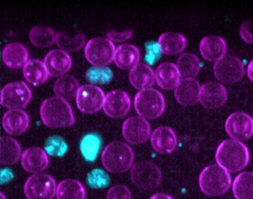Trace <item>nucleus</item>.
I'll use <instances>...</instances> for the list:
<instances>
[{
	"mask_svg": "<svg viewBox=\"0 0 253 199\" xmlns=\"http://www.w3.org/2000/svg\"><path fill=\"white\" fill-rule=\"evenodd\" d=\"M215 160L219 166L227 172H239L248 165L250 152L241 141L225 140L217 147Z\"/></svg>",
	"mask_w": 253,
	"mask_h": 199,
	"instance_id": "nucleus-2",
	"label": "nucleus"
},
{
	"mask_svg": "<svg viewBox=\"0 0 253 199\" xmlns=\"http://www.w3.org/2000/svg\"><path fill=\"white\" fill-rule=\"evenodd\" d=\"M2 59L8 68H21L29 61V51L22 43H8L2 50Z\"/></svg>",
	"mask_w": 253,
	"mask_h": 199,
	"instance_id": "nucleus-23",
	"label": "nucleus"
},
{
	"mask_svg": "<svg viewBox=\"0 0 253 199\" xmlns=\"http://www.w3.org/2000/svg\"><path fill=\"white\" fill-rule=\"evenodd\" d=\"M88 181L91 187L103 188L109 185L110 178L104 171L96 169L88 174Z\"/></svg>",
	"mask_w": 253,
	"mask_h": 199,
	"instance_id": "nucleus-38",
	"label": "nucleus"
},
{
	"mask_svg": "<svg viewBox=\"0 0 253 199\" xmlns=\"http://www.w3.org/2000/svg\"><path fill=\"white\" fill-rule=\"evenodd\" d=\"M55 180L46 173L34 174L25 183L24 193L28 199H53L57 193Z\"/></svg>",
	"mask_w": 253,
	"mask_h": 199,
	"instance_id": "nucleus-8",
	"label": "nucleus"
},
{
	"mask_svg": "<svg viewBox=\"0 0 253 199\" xmlns=\"http://www.w3.org/2000/svg\"><path fill=\"white\" fill-rule=\"evenodd\" d=\"M240 36L246 43L253 44V33L250 31V24L249 21L243 22L240 28Z\"/></svg>",
	"mask_w": 253,
	"mask_h": 199,
	"instance_id": "nucleus-42",
	"label": "nucleus"
},
{
	"mask_svg": "<svg viewBox=\"0 0 253 199\" xmlns=\"http://www.w3.org/2000/svg\"><path fill=\"white\" fill-rule=\"evenodd\" d=\"M57 199H85L86 192L85 187L78 180H63L57 185Z\"/></svg>",
	"mask_w": 253,
	"mask_h": 199,
	"instance_id": "nucleus-30",
	"label": "nucleus"
},
{
	"mask_svg": "<svg viewBox=\"0 0 253 199\" xmlns=\"http://www.w3.org/2000/svg\"><path fill=\"white\" fill-rule=\"evenodd\" d=\"M232 184L229 172L218 164H212L203 169L199 176L201 191L209 196H220L229 190Z\"/></svg>",
	"mask_w": 253,
	"mask_h": 199,
	"instance_id": "nucleus-4",
	"label": "nucleus"
},
{
	"mask_svg": "<svg viewBox=\"0 0 253 199\" xmlns=\"http://www.w3.org/2000/svg\"><path fill=\"white\" fill-rule=\"evenodd\" d=\"M132 34V30H126V31H117L112 30V31H109L106 34V36L111 41L124 42L131 38Z\"/></svg>",
	"mask_w": 253,
	"mask_h": 199,
	"instance_id": "nucleus-41",
	"label": "nucleus"
},
{
	"mask_svg": "<svg viewBox=\"0 0 253 199\" xmlns=\"http://www.w3.org/2000/svg\"><path fill=\"white\" fill-rule=\"evenodd\" d=\"M23 76L29 83L38 86L45 83L49 74L44 62L38 59H32L23 67Z\"/></svg>",
	"mask_w": 253,
	"mask_h": 199,
	"instance_id": "nucleus-28",
	"label": "nucleus"
},
{
	"mask_svg": "<svg viewBox=\"0 0 253 199\" xmlns=\"http://www.w3.org/2000/svg\"><path fill=\"white\" fill-rule=\"evenodd\" d=\"M177 143L175 133L168 126L157 128L151 135L152 147L160 154L173 152L177 147Z\"/></svg>",
	"mask_w": 253,
	"mask_h": 199,
	"instance_id": "nucleus-19",
	"label": "nucleus"
},
{
	"mask_svg": "<svg viewBox=\"0 0 253 199\" xmlns=\"http://www.w3.org/2000/svg\"><path fill=\"white\" fill-rule=\"evenodd\" d=\"M101 160L105 169L109 172L124 173L134 165V151L126 143L115 141L105 147Z\"/></svg>",
	"mask_w": 253,
	"mask_h": 199,
	"instance_id": "nucleus-3",
	"label": "nucleus"
},
{
	"mask_svg": "<svg viewBox=\"0 0 253 199\" xmlns=\"http://www.w3.org/2000/svg\"><path fill=\"white\" fill-rule=\"evenodd\" d=\"M45 149L46 152L51 156L62 157L68 149L67 144L62 137L53 135L45 141Z\"/></svg>",
	"mask_w": 253,
	"mask_h": 199,
	"instance_id": "nucleus-37",
	"label": "nucleus"
},
{
	"mask_svg": "<svg viewBox=\"0 0 253 199\" xmlns=\"http://www.w3.org/2000/svg\"><path fill=\"white\" fill-rule=\"evenodd\" d=\"M104 92L95 85L81 86L76 96L78 108L85 114H94L103 107Z\"/></svg>",
	"mask_w": 253,
	"mask_h": 199,
	"instance_id": "nucleus-10",
	"label": "nucleus"
},
{
	"mask_svg": "<svg viewBox=\"0 0 253 199\" xmlns=\"http://www.w3.org/2000/svg\"><path fill=\"white\" fill-rule=\"evenodd\" d=\"M158 43L161 52L169 56L181 53L187 44L186 37L183 34L171 31L161 34Z\"/></svg>",
	"mask_w": 253,
	"mask_h": 199,
	"instance_id": "nucleus-25",
	"label": "nucleus"
},
{
	"mask_svg": "<svg viewBox=\"0 0 253 199\" xmlns=\"http://www.w3.org/2000/svg\"><path fill=\"white\" fill-rule=\"evenodd\" d=\"M201 56L210 62H217L226 56L227 46L221 37L207 36L201 40L199 46Z\"/></svg>",
	"mask_w": 253,
	"mask_h": 199,
	"instance_id": "nucleus-21",
	"label": "nucleus"
},
{
	"mask_svg": "<svg viewBox=\"0 0 253 199\" xmlns=\"http://www.w3.org/2000/svg\"><path fill=\"white\" fill-rule=\"evenodd\" d=\"M133 184L140 190L150 191L161 185L162 173L152 162L143 160L133 165L130 172Z\"/></svg>",
	"mask_w": 253,
	"mask_h": 199,
	"instance_id": "nucleus-6",
	"label": "nucleus"
},
{
	"mask_svg": "<svg viewBox=\"0 0 253 199\" xmlns=\"http://www.w3.org/2000/svg\"><path fill=\"white\" fill-rule=\"evenodd\" d=\"M115 50V45L109 39L95 37L86 43L85 57L94 66L104 67L114 60Z\"/></svg>",
	"mask_w": 253,
	"mask_h": 199,
	"instance_id": "nucleus-7",
	"label": "nucleus"
},
{
	"mask_svg": "<svg viewBox=\"0 0 253 199\" xmlns=\"http://www.w3.org/2000/svg\"><path fill=\"white\" fill-rule=\"evenodd\" d=\"M79 82L76 77L70 74H65L59 77L54 85V92L56 96L66 101L76 98L79 90Z\"/></svg>",
	"mask_w": 253,
	"mask_h": 199,
	"instance_id": "nucleus-29",
	"label": "nucleus"
},
{
	"mask_svg": "<svg viewBox=\"0 0 253 199\" xmlns=\"http://www.w3.org/2000/svg\"><path fill=\"white\" fill-rule=\"evenodd\" d=\"M225 129L232 139L239 141L250 139L253 135V119L246 113H232L226 119Z\"/></svg>",
	"mask_w": 253,
	"mask_h": 199,
	"instance_id": "nucleus-12",
	"label": "nucleus"
},
{
	"mask_svg": "<svg viewBox=\"0 0 253 199\" xmlns=\"http://www.w3.org/2000/svg\"><path fill=\"white\" fill-rule=\"evenodd\" d=\"M131 108V100L126 92L113 90L105 96L103 110L112 118H121L126 115Z\"/></svg>",
	"mask_w": 253,
	"mask_h": 199,
	"instance_id": "nucleus-14",
	"label": "nucleus"
},
{
	"mask_svg": "<svg viewBox=\"0 0 253 199\" xmlns=\"http://www.w3.org/2000/svg\"><path fill=\"white\" fill-rule=\"evenodd\" d=\"M134 108L140 117L155 120L165 111V99L162 94L155 89L139 91L134 98Z\"/></svg>",
	"mask_w": 253,
	"mask_h": 199,
	"instance_id": "nucleus-5",
	"label": "nucleus"
},
{
	"mask_svg": "<svg viewBox=\"0 0 253 199\" xmlns=\"http://www.w3.org/2000/svg\"><path fill=\"white\" fill-rule=\"evenodd\" d=\"M40 114L44 124L52 129L70 127L75 122L70 104L58 97L45 100L41 105Z\"/></svg>",
	"mask_w": 253,
	"mask_h": 199,
	"instance_id": "nucleus-1",
	"label": "nucleus"
},
{
	"mask_svg": "<svg viewBox=\"0 0 253 199\" xmlns=\"http://www.w3.org/2000/svg\"><path fill=\"white\" fill-rule=\"evenodd\" d=\"M1 199H6V198L5 197V196H4L2 193H1Z\"/></svg>",
	"mask_w": 253,
	"mask_h": 199,
	"instance_id": "nucleus-45",
	"label": "nucleus"
},
{
	"mask_svg": "<svg viewBox=\"0 0 253 199\" xmlns=\"http://www.w3.org/2000/svg\"><path fill=\"white\" fill-rule=\"evenodd\" d=\"M140 59L139 49L134 45L123 44L118 46L115 50V64L121 69H132L138 65Z\"/></svg>",
	"mask_w": 253,
	"mask_h": 199,
	"instance_id": "nucleus-24",
	"label": "nucleus"
},
{
	"mask_svg": "<svg viewBox=\"0 0 253 199\" xmlns=\"http://www.w3.org/2000/svg\"><path fill=\"white\" fill-rule=\"evenodd\" d=\"M44 64L51 77H62L72 68L70 55L61 49H54L47 53Z\"/></svg>",
	"mask_w": 253,
	"mask_h": 199,
	"instance_id": "nucleus-17",
	"label": "nucleus"
},
{
	"mask_svg": "<svg viewBox=\"0 0 253 199\" xmlns=\"http://www.w3.org/2000/svg\"><path fill=\"white\" fill-rule=\"evenodd\" d=\"M176 65L181 79L195 78L201 70V62L194 53H183L177 59Z\"/></svg>",
	"mask_w": 253,
	"mask_h": 199,
	"instance_id": "nucleus-32",
	"label": "nucleus"
},
{
	"mask_svg": "<svg viewBox=\"0 0 253 199\" xmlns=\"http://www.w3.org/2000/svg\"><path fill=\"white\" fill-rule=\"evenodd\" d=\"M106 199H132V196L128 187L115 185L109 189L106 194Z\"/></svg>",
	"mask_w": 253,
	"mask_h": 199,
	"instance_id": "nucleus-40",
	"label": "nucleus"
},
{
	"mask_svg": "<svg viewBox=\"0 0 253 199\" xmlns=\"http://www.w3.org/2000/svg\"><path fill=\"white\" fill-rule=\"evenodd\" d=\"M122 132L126 141L133 145H139L146 142L150 137V125L146 119L134 116L124 121Z\"/></svg>",
	"mask_w": 253,
	"mask_h": 199,
	"instance_id": "nucleus-13",
	"label": "nucleus"
},
{
	"mask_svg": "<svg viewBox=\"0 0 253 199\" xmlns=\"http://www.w3.org/2000/svg\"><path fill=\"white\" fill-rule=\"evenodd\" d=\"M214 74L221 83L233 84L244 77V65L236 56L226 55L214 63Z\"/></svg>",
	"mask_w": 253,
	"mask_h": 199,
	"instance_id": "nucleus-11",
	"label": "nucleus"
},
{
	"mask_svg": "<svg viewBox=\"0 0 253 199\" xmlns=\"http://www.w3.org/2000/svg\"><path fill=\"white\" fill-rule=\"evenodd\" d=\"M85 43V37L82 32L75 33L71 36L63 31L56 34V43L61 50L66 52H74L81 50Z\"/></svg>",
	"mask_w": 253,
	"mask_h": 199,
	"instance_id": "nucleus-33",
	"label": "nucleus"
},
{
	"mask_svg": "<svg viewBox=\"0 0 253 199\" xmlns=\"http://www.w3.org/2000/svg\"><path fill=\"white\" fill-rule=\"evenodd\" d=\"M227 100L226 88L217 82H209L203 85L199 95V102L210 109L220 108Z\"/></svg>",
	"mask_w": 253,
	"mask_h": 199,
	"instance_id": "nucleus-15",
	"label": "nucleus"
},
{
	"mask_svg": "<svg viewBox=\"0 0 253 199\" xmlns=\"http://www.w3.org/2000/svg\"><path fill=\"white\" fill-rule=\"evenodd\" d=\"M29 39L36 47L46 48L56 42V34L51 27L37 25L31 30Z\"/></svg>",
	"mask_w": 253,
	"mask_h": 199,
	"instance_id": "nucleus-34",
	"label": "nucleus"
},
{
	"mask_svg": "<svg viewBox=\"0 0 253 199\" xmlns=\"http://www.w3.org/2000/svg\"><path fill=\"white\" fill-rule=\"evenodd\" d=\"M101 147V139L97 134L90 133L83 138L81 150L83 156L88 161L95 160Z\"/></svg>",
	"mask_w": 253,
	"mask_h": 199,
	"instance_id": "nucleus-35",
	"label": "nucleus"
},
{
	"mask_svg": "<svg viewBox=\"0 0 253 199\" xmlns=\"http://www.w3.org/2000/svg\"><path fill=\"white\" fill-rule=\"evenodd\" d=\"M21 154V147L14 138L2 136L0 138V162L2 164L11 165L18 162Z\"/></svg>",
	"mask_w": 253,
	"mask_h": 199,
	"instance_id": "nucleus-27",
	"label": "nucleus"
},
{
	"mask_svg": "<svg viewBox=\"0 0 253 199\" xmlns=\"http://www.w3.org/2000/svg\"><path fill=\"white\" fill-rule=\"evenodd\" d=\"M155 81L164 90H172L177 87L181 80L178 68L172 62H164L157 68Z\"/></svg>",
	"mask_w": 253,
	"mask_h": 199,
	"instance_id": "nucleus-22",
	"label": "nucleus"
},
{
	"mask_svg": "<svg viewBox=\"0 0 253 199\" xmlns=\"http://www.w3.org/2000/svg\"><path fill=\"white\" fill-rule=\"evenodd\" d=\"M201 85L195 78L181 79L174 89V98L180 105L191 106L199 101Z\"/></svg>",
	"mask_w": 253,
	"mask_h": 199,
	"instance_id": "nucleus-18",
	"label": "nucleus"
},
{
	"mask_svg": "<svg viewBox=\"0 0 253 199\" xmlns=\"http://www.w3.org/2000/svg\"><path fill=\"white\" fill-rule=\"evenodd\" d=\"M2 126L10 135H21L29 129L30 118L24 110L9 109L2 117Z\"/></svg>",
	"mask_w": 253,
	"mask_h": 199,
	"instance_id": "nucleus-20",
	"label": "nucleus"
},
{
	"mask_svg": "<svg viewBox=\"0 0 253 199\" xmlns=\"http://www.w3.org/2000/svg\"><path fill=\"white\" fill-rule=\"evenodd\" d=\"M129 80L133 86L138 90L151 89L155 82L153 70L146 64L139 63L130 70Z\"/></svg>",
	"mask_w": 253,
	"mask_h": 199,
	"instance_id": "nucleus-26",
	"label": "nucleus"
},
{
	"mask_svg": "<svg viewBox=\"0 0 253 199\" xmlns=\"http://www.w3.org/2000/svg\"><path fill=\"white\" fill-rule=\"evenodd\" d=\"M85 78L91 84H108L113 79V72L106 66H93L87 70Z\"/></svg>",
	"mask_w": 253,
	"mask_h": 199,
	"instance_id": "nucleus-36",
	"label": "nucleus"
},
{
	"mask_svg": "<svg viewBox=\"0 0 253 199\" xmlns=\"http://www.w3.org/2000/svg\"><path fill=\"white\" fill-rule=\"evenodd\" d=\"M22 166L26 172L32 174L41 173L48 168L49 158L45 150L41 147L26 149L21 157Z\"/></svg>",
	"mask_w": 253,
	"mask_h": 199,
	"instance_id": "nucleus-16",
	"label": "nucleus"
},
{
	"mask_svg": "<svg viewBox=\"0 0 253 199\" xmlns=\"http://www.w3.org/2000/svg\"><path fill=\"white\" fill-rule=\"evenodd\" d=\"M247 75H248L250 81L253 83V59L250 61L248 67H247Z\"/></svg>",
	"mask_w": 253,
	"mask_h": 199,
	"instance_id": "nucleus-43",
	"label": "nucleus"
},
{
	"mask_svg": "<svg viewBox=\"0 0 253 199\" xmlns=\"http://www.w3.org/2000/svg\"><path fill=\"white\" fill-rule=\"evenodd\" d=\"M150 199H173L171 196L169 195L165 194V193H157V194L153 195Z\"/></svg>",
	"mask_w": 253,
	"mask_h": 199,
	"instance_id": "nucleus-44",
	"label": "nucleus"
},
{
	"mask_svg": "<svg viewBox=\"0 0 253 199\" xmlns=\"http://www.w3.org/2000/svg\"><path fill=\"white\" fill-rule=\"evenodd\" d=\"M232 191L236 199H253V172H244L237 175Z\"/></svg>",
	"mask_w": 253,
	"mask_h": 199,
	"instance_id": "nucleus-31",
	"label": "nucleus"
},
{
	"mask_svg": "<svg viewBox=\"0 0 253 199\" xmlns=\"http://www.w3.org/2000/svg\"><path fill=\"white\" fill-rule=\"evenodd\" d=\"M30 88L23 81L5 85L1 91V104L9 109H21L32 100Z\"/></svg>",
	"mask_w": 253,
	"mask_h": 199,
	"instance_id": "nucleus-9",
	"label": "nucleus"
},
{
	"mask_svg": "<svg viewBox=\"0 0 253 199\" xmlns=\"http://www.w3.org/2000/svg\"><path fill=\"white\" fill-rule=\"evenodd\" d=\"M146 56L145 59L149 65H154L161 58V52L158 43L154 41L147 42L145 45Z\"/></svg>",
	"mask_w": 253,
	"mask_h": 199,
	"instance_id": "nucleus-39",
	"label": "nucleus"
}]
</instances>
